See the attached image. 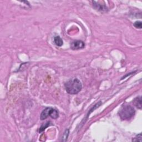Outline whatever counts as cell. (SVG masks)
<instances>
[{"mask_svg": "<svg viewBox=\"0 0 142 142\" xmlns=\"http://www.w3.org/2000/svg\"><path fill=\"white\" fill-rule=\"evenodd\" d=\"M93 6H94V7L96 9H97L98 11H106L107 10V8L106 7L105 4H99L97 2L93 1Z\"/></svg>", "mask_w": 142, "mask_h": 142, "instance_id": "cell-5", "label": "cell"}, {"mask_svg": "<svg viewBox=\"0 0 142 142\" xmlns=\"http://www.w3.org/2000/svg\"><path fill=\"white\" fill-rule=\"evenodd\" d=\"M54 43H55V44L58 46H60V47L62 46L63 44V40L60 37H59V36H56L54 37Z\"/></svg>", "mask_w": 142, "mask_h": 142, "instance_id": "cell-7", "label": "cell"}, {"mask_svg": "<svg viewBox=\"0 0 142 142\" xmlns=\"http://www.w3.org/2000/svg\"><path fill=\"white\" fill-rule=\"evenodd\" d=\"M66 92L70 94L78 93L82 88V85L80 80L74 78L67 82L65 84Z\"/></svg>", "mask_w": 142, "mask_h": 142, "instance_id": "cell-1", "label": "cell"}, {"mask_svg": "<svg viewBox=\"0 0 142 142\" xmlns=\"http://www.w3.org/2000/svg\"><path fill=\"white\" fill-rule=\"evenodd\" d=\"M136 113L133 107L130 105H124L120 108L118 114L122 120H129L134 117Z\"/></svg>", "mask_w": 142, "mask_h": 142, "instance_id": "cell-2", "label": "cell"}, {"mask_svg": "<svg viewBox=\"0 0 142 142\" xmlns=\"http://www.w3.org/2000/svg\"><path fill=\"white\" fill-rule=\"evenodd\" d=\"M49 124V123H47V124H44V125H42V127H41V128H40V129H39V133H41V132L44 131V129H46L47 127H48Z\"/></svg>", "mask_w": 142, "mask_h": 142, "instance_id": "cell-12", "label": "cell"}, {"mask_svg": "<svg viewBox=\"0 0 142 142\" xmlns=\"http://www.w3.org/2000/svg\"><path fill=\"white\" fill-rule=\"evenodd\" d=\"M134 142H137V141H139V142H142V136H141V134H138V136H137L134 139H133L132 140Z\"/></svg>", "mask_w": 142, "mask_h": 142, "instance_id": "cell-11", "label": "cell"}, {"mask_svg": "<svg viewBox=\"0 0 142 142\" xmlns=\"http://www.w3.org/2000/svg\"><path fill=\"white\" fill-rule=\"evenodd\" d=\"M50 117L52 118H53V119H57V118L58 117V113L57 110L54 109H53L51 113Z\"/></svg>", "mask_w": 142, "mask_h": 142, "instance_id": "cell-8", "label": "cell"}, {"mask_svg": "<svg viewBox=\"0 0 142 142\" xmlns=\"http://www.w3.org/2000/svg\"><path fill=\"white\" fill-rule=\"evenodd\" d=\"M133 103L134 104V105L135 106H137V108L141 109H142V97H141L139 96L135 98L133 101Z\"/></svg>", "mask_w": 142, "mask_h": 142, "instance_id": "cell-6", "label": "cell"}, {"mask_svg": "<svg viewBox=\"0 0 142 142\" xmlns=\"http://www.w3.org/2000/svg\"><path fill=\"white\" fill-rule=\"evenodd\" d=\"M85 46V44L82 41H76L72 42L71 44V48L73 50H78L83 48Z\"/></svg>", "mask_w": 142, "mask_h": 142, "instance_id": "cell-3", "label": "cell"}, {"mask_svg": "<svg viewBox=\"0 0 142 142\" xmlns=\"http://www.w3.org/2000/svg\"><path fill=\"white\" fill-rule=\"evenodd\" d=\"M134 27L137 28H138V29H141V28H142V22L141 21H136V22H134Z\"/></svg>", "mask_w": 142, "mask_h": 142, "instance_id": "cell-9", "label": "cell"}, {"mask_svg": "<svg viewBox=\"0 0 142 142\" xmlns=\"http://www.w3.org/2000/svg\"><path fill=\"white\" fill-rule=\"evenodd\" d=\"M53 108H46L45 109H44L42 112L41 113V119L42 120H43L44 119H47L48 117H50L51 113L52 112V110Z\"/></svg>", "mask_w": 142, "mask_h": 142, "instance_id": "cell-4", "label": "cell"}, {"mask_svg": "<svg viewBox=\"0 0 142 142\" xmlns=\"http://www.w3.org/2000/svg\"><path fill=\"white\" fill-rule=\"evenodd\" d=\"M68 135H69V131L68 130H66V131H65V133H64L63 134V136L62 137V141L63 140V139L64 138H65V141H67V139L68 138Z\"/></svg>", "mask_w": 142, "mask_h": 142, "instance_id": "cell-10", "label": "cell"}]
</instances>
